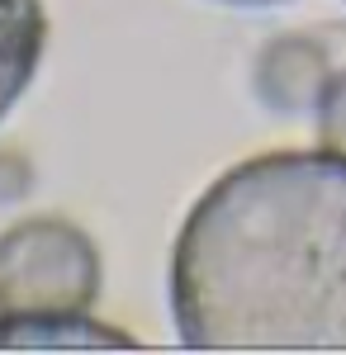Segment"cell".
I'll return each instance as SVG.
<instances>
[{
	"instance_id": "277c9868",
	"label": "cell",
	"mask_w": 346,
	"mask_h": 355,
	"mask_svg": "<svg viewBox=\"0 0 346 355\" xmlns=\"http://www.w3.org/2000/svg\"><path fill=\"white\" fill-rule=\"evenodd\" d=\"M43 48H48L43 0H0V119L15 110V100L38 76Z\"/></svg>"
},
{
	"instance_id": "3957f363",
	"label": "cell",
	"mask_w": 346,
	"mask_h": 355,
	"mask_svg": "<svg viewBox=\"0 0 346 355\" xmlns=\"http://www.w3.org/2000/svg\"><path fill=\"white\" fill-rule=\"evenodd\" d=\"M327 76H332L327 48L313 33H280V38H270L266 48H261L252 85H256V95H261L266 110L304 114L318 105Z\"/></svg>"
},
{
	"instance_id": "6da1fadb",
	"label": "cell",
	"mask_w": 346,
	"mask_h": 355,
	"mask_svg": "<svg viewBox=\"0 0 346 355\" xmlns=\"http://www.w3.org/2000/svg\"><path fill=\"white\" fill-rule=\"evenodd\" d=\"M195 351H346V157L266 152L195 199L171 251Z\"/></svg>"
},
{
	"instance_id": "52a82bcc",
	"label": "cell",
	"mask_w": 346,
	"mask_h": 355,
	"mask_svg": "<svg viewBox=\"0 0 346 355\" xmlns=\"http://www.w3.org/2000/svg\"><path fill=\"white\" fill-rule=\"evenodd\" d=\"M223 5H242V10H261V5H280V0H223Z\"/></svg>"
},
{
	"instance_id": "8992f818",
	"label": "cell",
	"mask_w": 346,
	"mask_h": 355,
	"mask_svg": "<svg viewBox=\"0 0 346 355\" xmlns=\"http://www.w3.org/2000/svg\"><path fill=\"white\" fill-rule=\"evenodd\" d=\"M313 110H318V137H322V147L346 157V67L327 76V85H322V95H318V105H313Z\"/></svg>"
},
{
	"instance_id": "5b68a950",
	"label": "cell",
	"mask_w": 346,
	"mask_h": 355,
	"mask_svg": "<svg viewBox=\"0 0 346 355\" xmlns=\"http://www.w3.org/2000/svg\"><path fill=\"white\" fill-rule=\"evenodd\" d=\"M0 346L10 351H76V346H124L133 351L138 341L114 327H100L81 313H0Z\"/></svg>"
},
{
	"instance_id": "7a4b0ae2",
	"label": "cell",
	"mask_w": 346,
	"mask_h": 355,
	"mask_svg": "<svg viewBox=\"0 0 346 355\" xmlns=\"http://www.w3.org/2000/svg\"><path fill=\"white\" fill-rule=\"evenodd\" d=\"M100 299V251L76 223L33 214L0 232V313H85Z\"/></svg>"
}]
</instances>
